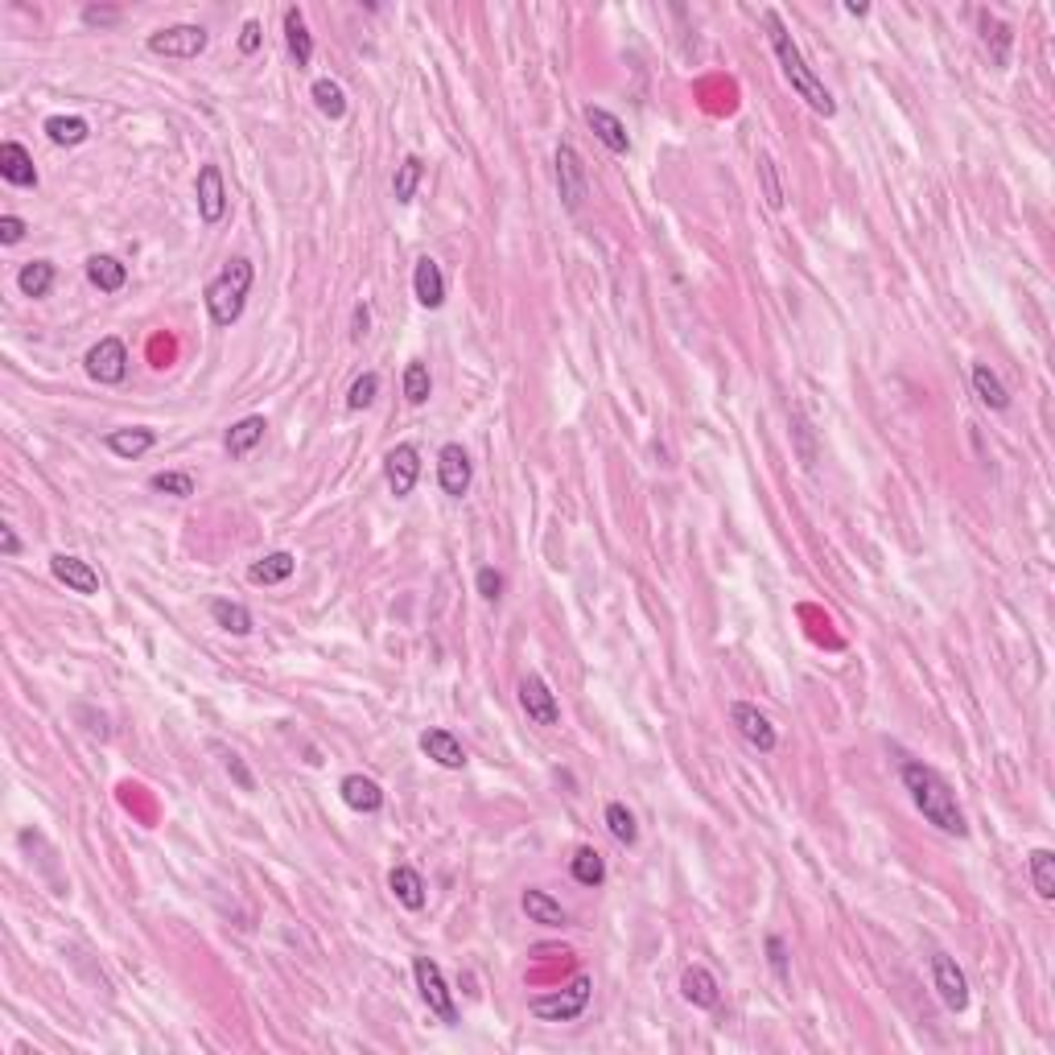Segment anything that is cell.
Instances as JSON below:
<instances>
[{
	"instance_id": "cell-1",
	"label": "cell",
	"mask_w": 1055,
	"mask_h": 1055,
	"mask_svg": "<svg viewBox=\"0 0 1055 1055\" xmlns=\"http://www.w3.org/2000/svg\"><path fill=\"white\" fill-rule=\"evenodd\" d=\"M899 775H903V788L911 792V804L924 812V821H928V825H936V829L948 833V837H965V833H969L965 812H961L957 796H952V788L944 784V775H940L936 767H928V763H920V759H907V763L899 767Z\"/></svg>"
},
{
	"instance_id": "cell-2",
	"label": "cell",
	"mask_w": 1055,
	"mask_h": 1055,
	"mask_svg": "<svg viewBox=\"0 0 1055 1055\" xmlns=\"http://www.w3.org/2000/svg\"><path fill=\"white\" fill-rule=\"evenodd\" d=\"M763 21H767V33H771V50H775V58H779V66H784V79L792 83V91L804 99V104L816 112V116H837V99L829 95V87L821 83L812 75V66L804 62V54H800V46L792 42V33H788V25L779 21V13L775 9H767L763 13Z\"/></svg>"
},
{
	"instance_id": "cell-3",
	"label": "cell",
	"mask_w": 1055,
	"mask_h": 1055,
	"mask_svg": "<svg viewBox=\"0 0 1055 1055\" xmlns=\"http://www.w3.org/2000/svg\"><path fill=\"white\" fill-rule=\"evenodd\" d=\"M252 277H256L252 260H248V256H235V260L223 264V272L207 285V310H211V322H215V326L240 322L244 301H248V289H252Z\"/></svg>"
},
{
	"instance_id": "cell-4",
	"label": "cell",
	"mask_w": 1055,
	"mask_h": 1055,
	"mask_svg": "<svg viewBox=\"0 0 1055 1055\" xmlns=\"http://www.w3.org/2000/svg\"><path fill=\"white\" fill-rule=\"evenodd\" d=\"M590 994H594V981L582 973V977H573L565 990L532 998L528 1010H532V1018H540V1023H577L590 1006Z\"/></svg>"
},
{
	"instance_id": "cell-5",
	"label": "cell",
	"mask_w": 1055,
	"mask_h": 1055,
	"mask_svg": "<svg viewBox=\"0 0 1055 1055\" xmlns=\"http://www.w3.org/2000/svg\"><path fill=\"white\" fill-rule=\"evenodd\" d=\"M413 977H417V990H421L425 1006H429L446 1027H454V1023H458V1006H454V998H450V985H446V977H441V969H437L429 957H417V961H413Z\"/></svg>"
},
{
	"instance_id": "cell-6",
	"label": "cell",
	"mask_w": 1055,
	"mask_h": 1055,
	"mask_svg": "<svg viewBox=\"0 0 1055 1055\" xmlns=\"http://www.w3.org/2000/svg\"><path fill=\"white\" fill-rule=\"evenodd\" d=\"M557 190H561V202L565 211H582L586 198H590V182H586V165L577 157L573 145H557Z\"/></svg>"
},
{
	"instance_id": "cell-7",
	"label": "cell",
	"mask_w": 1055,
	"mask_h": 1055,
	"mask_svg": "<svg viewBox=\"0 0 1055 1055\" xmlns=\"http://www.w3.org/2000/svg\"><path fill=\"white\" fill-rule=\"evenodd\" d=\"M87 376L95 380V384H124V376H128V347L120 343L116 334H108V338H99V343L87 351Z\"/></svg>"
},
{
	"instance_id": "cell-8",
	"label": "cell",
	"mask_w": 1055,
	"mask_h": 1055,
	"mask_svg": "<svg viewBox=\"0 0 1055 1055\" xmlns=\"http://www.w3.org/2000/svg\"><path fill=\"white\" fill-rule=\"evenodd\" d=\"M207 29L202 25H169V29H157L149 33V50L153 54H165V58H198L202 50H207Z\"/></svg>"
},
{
	"instance_id": "cell-9",
	"label": "cell",
	"mask_w": 1055,
	"mask_h": 1055,
	"mask_svg": "<svg viewBox=\"0 0 1055 1055\" xmlns=\"http://www.w3.org/2000/svg\"><path fill=\"white\" fill-rule=\"evenodd\" d=\"M520 709L528 713V722H536V726H544V730L561 726L557 693H553L549 685H544V676H536V672H528V676L520 680Z\"/></svg>"
},
{
	"instance_id": "cell-10",
	"label": "cell",
	"mask_w": 1055,
	"mask_h": 1055,
	"mask_svg": "<svg viewBox=\"0 0 1055 1055\" xmlns=\"http://www.w3.org/2000/svg\"><path fill=\"white\" fill-rule=\"evenodd\" d=\"M384 479H388V491L396 499L413 495V487L421 479V454H417V446H408V441H404V446L388 450V458H384Z\"/></svg>"
},
{
	"instance_id": "cell-11",
	"label": "cell",
	"mask_w": 1055,
	"mask_h": 1055,
	"mask_svg": "<svg viewBox=\"0 0 1055 1055\" xmlns=\"http://www.w3.org/2000/svg\"><path fill=\"white\" fill-rule=\"evenodd\" d=\"M730 722H734V730H738L746 742H751L755 751H763V755H771L775 746H779V734H775V726L767 722V713H759L755 705L734 701V705H730Z\"/></svg>"
},
{
	"instance_id": "cell-12",
	"label": "cell",
	"mask_w": 1055,
	"mask_h": 1055,
	"mask_svg": "<svg viewBox=\"0 0 1055 1055\" xmlns=\"http://www.w3.org/2000/svg\"><path fill=\"white\" fill-rule=\"evenodd\" d=\"M932 985H936V994L948 1010H965L969 1006V981L961 973V965L948 957V952H936L932 957Z\"/></svg>"
},
{
	"instance_id": "cell-13",
	"label": "cell",
	"mask_w": 1055,
	"mask_h": 1055,
	"mask_svg": "<svg viewBox=\"0 0 1055 1055\" xmlns=\"http://www.w3.org/2000/svg\"><path fill=\"white\" fill-rule=\"evenodd\" d=\"M470 479H474V466H470L466 450L458 446V441L441 446V454H437V483H441V491H446L450 499H462L470 491Z\"/></svg>"
},
{
	"instance_id": "cell-14",
	"label": "cell",
	"mask_w": 1055,
	"mask_h": 1055,
	"mask_svg": "<svg viewBox=\"0 0 1055 1055\" xmlns=\"http://www.w3.org/2000/svg\"><path fill=\"white\" fill-rule=\"evenodd\" d=\"M198 219L207 223V227H215V223H223V215H227V186H223V169L219 165H202L198 169Z\"/></svg>"
},
{
	"instance_id": "cell-15",
	"label": "cell",
	"mask_w": 1055,
	"mask_h": 1055,
	"mask_svg": "<svg viewBox=\"0 0 1055 1055\" xmlns=\"http://www.w3.org/2000/svg\"><path fill=\"white\" fill-rule=\"evenodd\" d=\"M50 573L58 577L66 590H75V594H99V573L87 561L71 557V553H54L50 557Z\"/></svg>"
},
{
	"instance_id": "cell-16",
	"label": "cell",
	"mask_w": 1055,
	"mask_h": 1055,
	"mask_svg": "<svg viewBox=\"0 0 1055 1055\" xmlns=\"http://www.w3.org/2000/svg\"><path fill=\"white\" fill-rule=\"evenodd\" d=\"M680 994H685L689 1006L697 1010H713L722 1002V990H718V977H713L705 965H689L685 973H680Z\"/></svg>"
},
{
	"instance_id": "cell-17",
	"label": "cell",
	"mask_w": 1055,
	"mask_h": 1055,
	"mask_svg": "<svg viewBox=\"0 0 1055 1055\" xmlns=\"http://www.w3.org/2000/svg\"><path fill=\"white\" fill-rule=\"evenodd\" d=\"M421 751H425L437 767H446V771H462V767H466L462 742H458L450 730H441V726H433V730L421 734Z\"/></svg>"
},
{
	"instance_id": "cell-18",
	"label": "cell",
	"mask_w": 1055,
	"mask_h": 1055,
	"mask_svg": "<svg viewBox=\"0 0 1055 1055\" xmlns=\"http://www.w3.org/2000/svg\"><path fill=\"white\" fill-rule=\"evenodd\" d=\"M0 178L9 186H21V190L38 186V169H33V157L25 153V145H17V141L0 145Z\"/></svg>"
},
{
	"instance_id": "cell-19",
	"label": "cell",
	"mask_w": 1055,
	"mask_h": 1055,
	"mask_svg": "<svg viewBox=\"0 0 1055 1055\" xmlns=\"http://www.w3.org/2000/svg\"><path fill=\"white\" fill-rule=\"evenodd\" d=\"M413 289H417V301L425 310H441L446 305V277H441V268L433 256H421L417 268H413Z\"/></svg>"
},
{
	"instance_id": "cell-20",
	"label": "cell",
	"mask_w": 1055,
	"mask_h": 1055,
	"mask_svg": "<svg viewBox=\"0 0 1055 1055\" xmlns=\"http://www.w3.org/2000/svg\"><path fill=\"white\" fill-rule=\"evenodd\" d=\"M338 792H343V800H347V808H355V812H380L384 808V788L376 784V779H367V775H347L343 784H338Z\"/></svg>"
},
{
	"instance_id": "cell-21",
	"label": "cell",
	"mask_w": 1055,
	"mask_h": 1055,
	"mask_svg": "<svg viewBox=\"0 0 1055 1055\" xmlns=\"http://www.w3.org/2000/svg\"><path fill=\"white\" fill-rule=\"evenodd\" d=\"M104 446H108L116 458L132 462V458H141V454H149V450L157 446V433L145 429V425H136V429H112V433L104 437Z\"/></svg>"
},
{
	"instance_id": "cell-22",
	"label": "cell",
	"mask_w": 1055,
	"mask_h": 1055,
	"mask_svg": "<svg viewBox=\"0 0 1055 1055\" xmlns=\"http://www.w3.org/2000/svg\"><path fill=\"white\" fill-rule=\"evenodd\" d=\"M520 907H524V915L532 924H544V928H561V924H569V911L553 899V895H544V891H536V887H528L524 895H520Z\"/></svg>"
},
{
	"instance_id": "cell-23",
	"label": "cell",
	"mask_w": 1055,
	"mask_h": 1055,
	"mask_svg": "<svg viewBox=\"0 0 1055 1055\" xmlns=\"http://www.w3.org/2000/svg\"><path fill=\"white\" fill-rule=\"evenodd\" d=\"M285 46H289V58H293L297 71H305V66L314 62V38H310V29H305L301 9H285Z\"/></svg>"
},
{
	"instance_id": "cell-24",
	"label": "cell",
	"mask_w": 1055,
	"mask_h": 1055,
	"mask_svg": "<svg viewBox=\"0 0 1055 1055\" xmlns=\"http://www.w3.org/2000/svg\"><path fill=\"white\" fill-rule=\"evenodd\" d=\"M586 124L594 128V136L610 149V153H631V136L623 128L619 116H610L606 108H586Z\"/></svg>"
},
{
	"instance_id": "cell-25",
	"label": "cell",
	"mask_w": 1055,
	"mask_h": 1055,
	"mask_svg": "<svg viewBox=\"0 0 1055 1055\" xmlns=\"http://www.w3.org/2000/svg\"><path fill=\"white\" fill-rule=\"evenodd\" d=\"M388 891H392L396 903L408 907V911H421V907H425V878H421L413 866H396V870L388 874Z\"/></svg>"
},
{
	"instance_id": "cell-26",
	"label": "cell",
	"mask_w": 1055,
	"mask_h": 1055,
	"mask_svg": "<svg viewBox=\"0 0 1055 1055\" xmlns=\"http://www.w3.org/2000/svg\"><path fill=\"white\" fill-rule=\"evenodd\" d=\"M293 569H297V557L293 553H268L264 561H256L248 569V582L252 586H281V582H289V577H293Z\"/></svg>"
},
{
	"instance_id": "cell-27",
	"label": "cell",
	"mask_w": 1055,
	"mask_h": 1055,
	"mask_svg": "<svg viewBox=\"0 0 1055 1055\" xmlns=\"http://www.w3.org/2000/svg\"><path fill=\"white\" fill-rule=\"evenodd\" d=\"M264 429H268V421L264 417H244V421H235L231 429H227V454L231 458H248L260 441H264Z\"/></svg>"
},
{
	"instance_id": "cell-28",
	"label": "cell",
	"mask_w": 1055,
	"mask_h": 1055,
	"mask_svg": "<svg viewBox=\"0 0 1055 1055\" xmlns=\"http://www.w3.org/2000/svg\"><path fill=\"white\" fill-rule=\"evenodd\" d=\"M87 281H91L99 293H120L124 281H128V268H124L116 256H91V260H87Z\"/></svg>"
},
{
	"instance_id": "cell-29",
	"label": "cell",
	"mask_w": 1055,
	"mask_h": 1055,
	"mask_svg": "<svg viewBox=\"0 0 1055 1055\" xmlns=\"http://www.w3.org/2000/svg\"><path fill=\"white\" fill-rule=\"evenodd\" d=\"M973 392H977V400H981L985 408H994V413H1006V408H1010V392H1006V384H1002L985 363H973Z\"/></svg>"
},
{
	"instance_id": "cell-30",
	"label": "cell",
	"mask_w": 1055,
	"mask_h": 1055,
	"mask_svg": "<svg viewBox=\"0 0 1055 1055\" xmlns=\"http://www.w3.org/2000/svg\"><path fill=\"white\" fill-rule=\"evenodd\" d=\"M211 619L227 631V635H252V610L244 602H231V598H215L211 602Z\"/></svg>"
},
{
	"instance_id": "cell-31",
	"label": "cell",
	"mask_w": 1055,
	"mask_h": 1055,
	"mask_svg": "<svg viewBox=\"0 0 1055 1055\" xmlns=\"http://www.w3.org/2000/svg\"><path fill=\"white\" fill-rule=\"evenodd\" d=\"M54 264L50 260H29L21 272H17V289L25 293V297H33V301H42L50 289H54Z\"/></svg>"
},
{
	"instance_id": "cell-32",
	"label": "cell",
	"mask_w": 1055,
	"mask_h": 1055,
	"mask_svg": "<svg viewBox=\"0 0 1055 1055\" xmlns=\"http://www.w3.org/2000/svg\"><path fill=\"white\" fill-rule=\"evenodd\" d=\"M569 870H573V878L582 882V887H602L606 882V862H602V854L594 845H582L573 854V862H569Z\"/></svg>"
},
{
	"instance_id": "cell-33",
	"label": "cell",
	"mask_w": 1055,
	"mask_h": 1055,
	"mask_svg": "<svg viewBox=\"0 0 1055 1055\" xmlns=\"http://www.w3.org/2000/svg\"><path fill=\"white\" fill-rule=\"evenodd\" d=\"M310 95H314V104H318V112L326 120H343L347 116V95H343V87H338L334 79H314Z\"/></svg>"
},
{
	"instance_id": "cell-34",
	"label": "cell",
	"mask_w": 1055,
	"mask_h": 1055,
	"mask_svg": "<svg viewBox=\"0 0 1055 1055\" xmlns=\"http://www.w3.org/2000/svg\"><path fill=\"white\" fill-rule=\"evenodd\" d=\"M421 174H425L421 157H404L396 165V178H392V198L396 202H413L417 198V186H421Z\"/></svg>"
},
{
	"instance_id": "cell-35",
	"label": "cell",
	"mask_w": 1055,
	"mask_h": 1055,
	"mask_svg": "<svg viewBox=\"0 0 1055 1055\" xmlns=\"http://www.w3.org/2000/svg\"><path fill=\"white\" fill-rule=\"evenodd\" d=\"M1031 882H1035V895L1043 903L1055 899V854L1051 849H1035L1031 854Z\"/></svg>"
},
{
	"instance_id": "cell-36",
	"label": "cell",
	"mask_w": 1055,
	"mask_h": 1055,
	"mask_svg": "<svg viewBox=\"0 0 1055 1055\" xmlns=\"http://www.w3.org/2000/svg\"><path fill=\"white\" fill-rule=\"evenodd\" d=\"M46 136H50L54 145H83L87 136H91V128L79 116H50L46 120Z\"/></svg>"
},
{
	"instance_id": "cell-37",
	"label": "cell",
	"mask_w": 1055,
	"mask_h": 1055,
	"mask_svg": "<svg viewBox=\"0 0 1055 1055\" xmlns=\"http://www.w3.org/2000/svg\"><path fill=\"white\" fill-rule=\"evenodd\" d=\"M606 829H610V837H615L619 845H635L639 841V825H635V816H631V808L627 804H606Z\"/></svg>"
},
{
	"instance_id": "cell-38",
	"label": "cell",
	"mask_w": 1055,
	"mask_h": 1055,
	"mask_svg": "<svg viewBox=\"0 0 1055 1055\" xmlns=\"http://www.w3.org/2000/svg\"><path fill=\"white\" fill-rule=\"evenodd\" d=\"M759 182H763V198L771 211H784V186H779V165L771 153H759Z\"/></svg>"
},
{
	"instance_id": "cell-39",
	"label": "cell",
	"mask_w": 1055,
	"mask_h": 1055,
	"mask_svg": "<svg viewBox=\"0 0 1055 1055\" xmlns=\"http://www.w3.org/2000/svg\"><path fill=\"white\" fill-rule=\"evenodd\" d=\"M404 396H408V404H425V400L433 396L429 367H425V363H417V359L404 367Z\"/></svg>"
},
{
	"instance_id": "cell-40",
	"label": "cell",
	"mask_w": 1055,
	"mask_h": 1055,
	"mask_svg": "<svg viewBox=\"0 0 1055 1055\" xmlns=\"http://www.w3.org/2000/svg\"><path fill=\"white\" fill-rule=\"evenodd\" d=\"M149 487L161 491V495H174V499H190L194 495V474H186V470H161V474H153V479H149Z\"/></svg>"
},
{
	"instance_id": "cell-41",
	"label": "cell",
	"mask_w": 1055,
	"mask_h": 1055,
	"mask_svg": "<svg viewBox=\"0 0 1055 1055\" xmlns=\"http://www.w3.org/2000/svg\"><path fill=\"white\" fill-rule=\"evenodd\" d=\"M981 29H985V46L994 42V62L1006 66L1010 62V29L998 17H990V13H981Z\"/></svg>"
},
{
	"instance_id": "cell-42",
	"label": "cell",
	"mask_w": 1055,
	"mask_h": 1055,
	"mask_svg": "<svg viewBox=\"0 0 1055 1055\" xmlns=\"http://www.w3.org/2000/svg\"><path fill=\"white\" fill-rule=\"evenodd\" d=\"M215 755H219L223 771L235 779V784H240L244 792H256V779H252V771L244 767V759H240V755H235V751H227V746H215Z\"/></svg>"
},
{
	"instance_id": "cell-43",
	"label": "cell",
	"mask_w": 1055,
	"mask_h": 1055,
	"mask_svg": "<svg viewBox=\"0 0 1055 1055\" xmlns=\"http://www.w3.org/2000/svg\"><path fill=\"white\" fill-rule=\"evenodd\" d=\"M376 392H380V376H376V371H363V376L351 384V392H347V408L359 413V408H367L371 400H376Z\"/></svg>"
},
{
	"instance_id": "cell-44",
	"label": "cell",
	"mask_w": 1055,
	"mask_h": 1055,
	"mask_svg": "<svg viewBox=\"0 0 1055 1055\" xmlns=\"http://www.w3.org/2000/svg\"><path fill=\"white\" fill-rule=\"evenodd\" d=\"M474 586H479L483 602H499V598H503V573H499V569H491V565H483V569H479V577H474Z\"/></svg>"
},
{
	"instance_id": "cell-45",
	"label": "cell",
	"mask_w": 1055,
	"mask_h": 1055,
	"mask_svg": "<svg viewBox=\"0 0 1055 1055\" xmlns=\"http://www.w3.org/2000/svg\"><path fill=\"white\" fill-rule=\"evenodd\" d=\"M767 961H771L779 985L792 981V973H788V948H784V940H779V936H767Z\"/></svg>"
},
{
	"instance_id": "cell-46",
	"label": "cell",
	"mask_w": 1055,
	"mask_h": 1055,
	"mask_svg": "<svg viewBox=\"0 0 1055 1055\" xmlns=\"http://www.w3.org/2000/svg\"><path fill=\"white\" fill-rule=\"evenodd\" d=\"M25 231H29L25 219H17V215H0V244H9V248L21 244V240H25Z\"/></svg>"
},
{
	"instance_id": "cell-47",
	"label": "cell",
	"mask_w": 1055,
	"mask_h": 1055,
	"mask_svg": "<svg viewBox=\"0 0 1055 1055\" xmlns=\"http://www.w3.org/2000/svg\"><path fill=\"white\" fill-rule=\"evenodd\" d=\"M796 437H800V458H804V466L812 470V466H816V450H812V433H808V421H804V417H796Z\"/></svg>"
},
{
	"instance_id": "cell-48",
	"label": "cell",
	"mask_w": 1055,
	"mask_h": 1055,
	"mask_svg": "<svg viewBox=\"0 0 1055 1055\" xmlns=\"http://www.w3.org/2000/svg\"><path fill=\"white\" fill-rule=\"evenodd\" d=\"M260 38H264V33H260V21H244V29H240V50H244V54H256V50H260Z\"/></svg>"
},
{
	"instance_id": "cell-49",
	"label": "cell",
	"mask_w": 1055,
	"mask_h": 1055,
	"mask_svg": "<svg viewBox=\"0 0 1055 1055\" xmlns=\"http://www.w3.org/2000/svg\"><path fill=\"white\" fill-rule=\"evenodd\" d=\"M371 330V314H367V305H355V314H351V343H363Z\"/></svg>"
},
{
	"instance_id": "cell-50",
	"label": "cell",
	"mask_w": 1055,
	"mask_h": 1055,
	"mask_svg": "<svg viewBox=\"0 0 1055 1055\" xmlns=\"http://www.w3.org/2000/svg\"><path fill=\"white\" fill-rule=\"evenodd\" d=\"M0 553H5V557H17L21 553V540H17V532L9 524H0Z\"/></svg>"
},
{
	"instance_id": "cell-51",
	"label": "cell",
	"mask_w": 1055,
	"mask_h": 1055,
	"mask_svg": "<svg viewBox=\"0 0 1055 1055\" xmlns=\"http://www.w3.org/2000/svg\"><path fill=\"white\" fill-rule=\"evenodd\" d=\"M83 21L87 25H108V21H116V9H87Z\"/></svg>"
}]
</instances>
